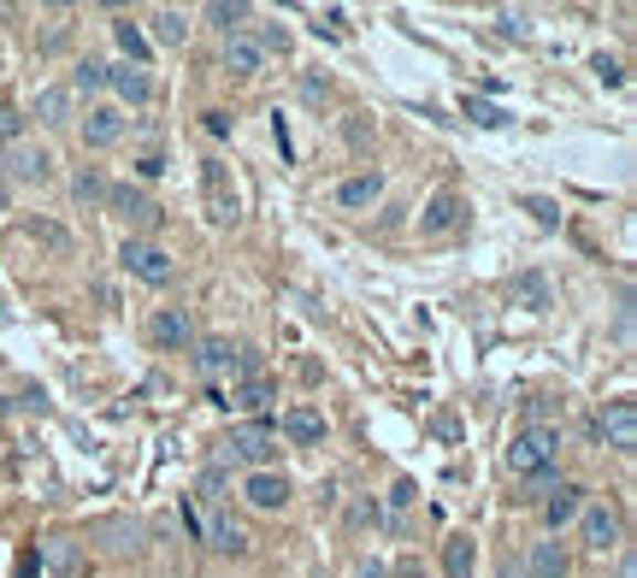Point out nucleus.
I'll use <instances>...</instances> for the list:
<instances>
[{"mask_svg":"<svg viewBox=\"0 0 637 578\" xmlns=\"http://www.w3.org/2000/svg\"><path fill=\"white\" fill-rule=\"evenodd\" d=\"M561 461V425H525L508 443V472L513 479H538Z\"/></svg>","mask_w":637,"mask_h":578,"instance_id":"f257e3e1","label":"nucleus"},{"mask_svg":"<svg viewBox=\"0 0 637 578\" xmlns=\"http://www.w3.org/2000/svg\"><path fill=\"white\" fill-rule=\"evenodd\" d=\"M118 266H125L136 283H153V289H166L178 278V260H171L160 243H148V236H130V243L118 248Z\"/></svg>","mask_w":637,"mask_h":578,"instance_id":"f03ea898","label":"nucleus"},{"mask_svg":"<svg viewBox=\"0 0 637 578\" xmlns=\"http://www.w3.org/2000/svg\"><path fill=\"white\" fill-rule=\"evenodd\" d=\"M231 461H243L254 472H272V461H278V431H272L266 419H243V425H231Z\"/></svg>","mask_w":637,"mask_h":578,"instance_id":"7ed1b4c3","label":"nucleus"},{"mask_svg":"<svg viewBox=\"0 0 637 578\" xmlns=\"http://www.w3.org/2000/svg\"><path fill=\"white\" fill-rule=\"evenodd\" d=\"M596 437H602L614 454H631V449H637V402H631V396H614V402L596 414Z\"/></svg>","mask_w":637,"mask_h":578,"instance_id":"20e7f679","label":"nucleus"},{"mask_svg":"<svg viewBox=\"0 0 637 578\" xmlns=\"http://www.w3.org/2000/svg\"><path fill=\"white\" fill-rule=\"evenodd\" d=\"M107 207H113V218H125L136 236H148L153 225H160V207H153L136 183H107Z\"/></svg>","mask_w":637,"mask_h":578,"instance_id":"39448f33","label":"nucleus"},{"mask_svg":"<svg viewBox=\"0 0 637 578\" xmlns=\"http://www.w3.org/2000/svg\"><path fill=\"white\" fill-rule=\"evenodd\" d=\"M578 537H584V549H596V555L619 549V514H614L608 502H584V514H578Z\"/></svg>","mask_w":637,"mask_h":578,"instance_id":"423d86ee","label":"nucleus"},{"mask_svg":"<svg viewBox=\"0 0 637 578\" xmlns=\"http://www.w3.org/2000/svg\"><path fill=\"white\" fill-rule=\"evenodd\" d=\"M201 183H206V218H213V225H236V218H243V207H236V190H231L225 165L206 160V165H201Z\"/></svg>","mask_w":637,"mask_h":578,"instance_id":"0eeeda50","label":"nucleus"},{"mask_svg":"<svg viewBox=\"0 0 637 578\" xmlns=\"http://www.w3.org/2000/svg\"><path fill=\"white\" fill-rule=\"evenodd\" d=\"M54 178V154L36 142H12L7 148V183H47Z\"/></svg>","mask_w":637,"mask_h":578,"instance_id":"6e6552de","label":"nucleus"},{"mask_svg":"<svg viewBox=\"0 0 637 578\" xmlns=\"http://www.w3.org/2000/svg\"><path fill=\"white\" fill-rule=\"evenodd\" d=\"M125 130H130V118L125 107H89V118H83V148H118L125 142Z\"/></svg>","mask_w":637,"mask_h":578,"instance_id":"1a4fd4ad","label":"nucleus"},{"mask_svg":"<svg viewBox=\"0 0 637 578\" xmlns=\"http://www.w3.org/2000/svg\"><path fill=\"white\" fill-rule=\"evenodd\" d=\"M584 496H591L584 484H555V490H549V496H543V525H549V537H561L566 525L584 514Z\"/></svg>","mask_w":637,"mask_h":578,"instance_id":"9d476101","label":"nucleus"},{"mask_svg":"<svg viewBox=\"0 0 637 578\" xmlns=\"http://www.w3.org/2000/svg\"><path fill=\"white\" fill-rule=\"evenodd\" d=\"M148 336H153V349H171V354H178V349L195 343V319H189L183 308H160V313L148 319Z\"/></svg>","mask_w":637,"mask_h":578,"instance_id":"9b49d317","label":"nucleus"},{"mask_svg":"<svg viewBox=\"0 0 637 578\" xmlns=\"http://www.w3.org/2000/svg\"><path fill=\"white\" fill-rule=\"evenodd\" d=\"M460 218H467V201H460L455 190H437L432 201H425V213H420V236H449Z\"/></svg>","mask_w":637,"mask_h":578,"instance_id":"f8f14e48","label":"nucleus"},{"mask_svg":"<svg viewBox=\"0 0 637 578\" xmlns=\"http://www.w3.org/2000/svg\"><path fill=\"white\" fill-rule=\"evenodd\" d=\"M378 195H384V172H378V165H367V172H354V178L337 183V207L342 213H367Z\"/></svg>","mask_w":637,"mask_h":578,"instance_id":"ddd939ff","label":"nucleus"},{"mask_svg":"<svg viewBox=\"0 0 637 578\" xmlns=\"http://www.w3.org/2000/svg\"><path fill=\"white\" fill-rule=\"evenodd\" d=\"M219 60H225V72H231V77H261L266 47L254 42L248 30H236V36H225V47H219Z\"/></svg>","mask_w":637,"mask_h":578,"instance_id":"4468645a","label":"nucleus"},{"mask_svg":"<svg viewBox=\"0 0 637 578\" xmlns=\"http://www.w3.org/2000/svg\"><path fill=\"white\" fill-rule=\"evenodd\" d=\"M107 89L125 100V107H148V100H153V77L142 72V65L118 60V65H107Z\"/></svg>","mask_w":637,"mask_h":578,"instance_id":"2eb2a0df","label":"nucleus"},{"mask_svg":"<svg viewBox=\"0 0 637 578\" xmlns=\"http://www.w3.org/2000/svg\"><path fill=\"white\" fill-rule=\"evenodd\" d=\"M243 496H248V507H261V514H278V507L289 502V479L284 472H248Z\"/></svg>","mask_w":637,"mask_h":578,"instance_id":"dca6fc26","label":"nucleus"},{"mask_svg":"<svg viewBox=\"0 0 637 578\" xmlns=\"http://www.w3.org/2000/svg\"><path fill=\"white\" fill-rule=\"evenodd\" d=\"M284 437H289V443H301V449L325 443V414H319V407H307V402L284 407Z\"/></svg>","mask_w":637,"mask_h":578,"instance_id":"f3484780","label":"nucleus"},{"mask_svg":"<svg viewBox=\"0 0 637 578\" xmlns=\"http://www.w3.org/2000/svg\"><path fill=\"white\" fill-rule=\"evenodd\" d=\"M525 572H531V578H566V572H573V560H566V543H561V537H543V543H531V555H525Z\"/></svg>","mask_w":637,"mask_h":578,"instance_id":"a211bd4d","label":"nucleus"},{"mask_svg":"<svg viewBox=\"0 0 637 578\" xmlns=\"http://www.w3.org/2000/svg\"><path fill=\"white\" fill-rule=\"evenodd\" d=\"M508 296H513V308H525V313H549V278L538 266H525V271H513V283H508Z\"/></svg>","mask_w":637,"mask_h":578,"instance_id":"6ab92c4d","label":"nucleus"},{"mask_svg":"<svg viewBox=\"0 0 637 578\" xmlns=\"http://www.w3.org/2000/svg\"><path fill=\"white\" fill-rule=\"evenodd\" d=\"M219 407H236V414H266L272 402H278V389H272L266 378H248V384H236L231 396H213Z\"/></svg>","mask_w":637,"mask_h":578,"instance_id":"aec40b11","label":"nucleus"},{"mask_svg":"<svg viewBox=\"0 0 637 578\" xmlns=\"http://www.w3.org/2000/svg\"><path fill=\"white\" fill-rule=\"evenodd\" d=\"M113 36H118V54H125V65H142V72H148L153 42L142 36V24H136V19H118V24H113Z\"/></svg>","mask_w":637,"mask_h":578,"instance_id":"412c9836","label":"nucleus"},{"mask_svg":"<svg viewBox=\"0 0 637 578\" xmlns=\"http://www.w3.org/2000/svg\"><path fill=\"white\" fill-rule=\"evenodd\" d=\"M42 560L54 567V578H77V572H83V543H72V537H47V543H42Z\"/></svg>","mask_w":637,"mask_h":578,"instance_id":"4be33fe9","label":"nucleus"},{"mask_svg":"<svg viewBox=\"0 0 637 578\" xmlns=\"http://www.w3.org/2000/svg\"><path fill=\"white\" fill-rule=\"evenodd\" d=\"M195 366L206 372V378H219V372H231V366H236V349H231V336H201V343H195Z\"/></svg>","mask_w":637,"mask_h":578,"instance_id":"5701e85b","label":"nucleus"},{"mask_svg":"<svg viewBox=\"0 0 637 578\" xmlns=\"http://www.w3.org/2000/svg\"><path fill=\"white\" fill-rule=\"evenodd\" d=\"M206 543H213L219 555H248V532H243L236 520H225V514L206 520Z\"/></svg>","mask_w":637,"mask_h":578,"instance_id":"b1692460","label":"nucleus"},{"mask_svg":"<svg viewBox=\"0 0 637 578\" xmlns=\"http://www.w3.org/2000/svg\"><path fill=\"white\" fill-rule=\"evenodd\" d=\"M72 89H65V83H47V89L36 95V118L42 125H72Z\"/></svg>","mask_w":637,"mask_h":578,"instance_id":"393cba45","label":"nucleus"},{"mask_svg":"<svg viewBox=\"0 0 637 578\" xmlns=\"http://www.w3.org/2000/svg\"><path fill=\"white\" fill-rule=\"evenodd\" d=\"M473 567H478V543L473 537H449V543H443V572H449V578H473Z\"/></svg>","mask_w":637,"mask_h":578,"instance_id":"a878e982","label":"nucleus"},{"mask_svg":"<svg viewBox=\"0 0 637 578\" xmlns=\"http://www.w3.org/2000/svg\"><path fill=\"white\" fill-rule=\"evenodd\" d=\"M153 42H166V47H183V36H189V24H183V12H171V7H160L153 12Z\"/></svg>","mask_w":637,"mask_h":578,"instance_id":"bb28decb","label":"nucleus"},{"mask_svg":"<svg viewBox=\"0 0 637 578\" xmlns=\"http://www.w3.org/2000/svg\"><path fill=\"white\" fill-rule=\"evenodd\" d=\"M65 89H72V95H100V89H107V65H100V60H77V77L65 83Z\"/></svg>","mask_w":637,"mask_h":578,"instance_id":"cd10ccee","label":"nucleus"},{"mask_svg":"<svg viewBox=\"0 0 637 578\" xmlns=\"http://www.w3.org/2000/svg\"><path fill=\"white\" fill-rule=\"evenodd\" d=\"M206 19L225 24V36H236V30L248 24V7H243V0H213V7H206Z\"/></svg>","mask_w":637,"mask_h":578,"instance_id":"c85d7f7f","label":"nucleus"},{"mask_svg":"<svg viewBox=\"0 0 637 578\" xmlns=\"http://www.w3.org/2000/svg\"><path fill=\"white\" fill-rule=\"evenodd\" d=\"M496 30L513 36V42H525V36H531V12H525V7H496Z\"/></svg>","mask_w":637,"mask_h":578,"instance_id":"c756f323","label":"nucleus"},{"mask_svg":"<svg viewBox=\"0 0 637 578\" xmlns=\"http://www.w3.org/2000/svg\"><path fill=\"white\" fill-rule=\"evenodd\" d=\"M467 118L473 125H485V130H502V125H513V118L496 107V100H478V95H467Z\"/></svg>","mask_w":637,"mask_h":578,"instance_id":"7c9ffc66","label":"nucleus"},{"mask_svg":"<svg viewBox=\"0 0 637 578\" xmlns=\"http://www.w3.org/2000/svg\"><path fill=\"white\" fill-rule=\"evenodd\" d=\"M72 195L83 201V207H95V201H107V178H100V172H77Z\"/></svg>","mask_w":637,"mask_h":578,"instance_id":"2f4dec72","label":"nucleus"},{"mask_svg":"<svg viewBox=\"0 0 637 578\" xmlns=\"http://www.w3.org/2000/svg\"><path fill=\"white\" fill-rule=\"evenodd\" d=\"M30 236H42V243L54 248V254H72V236H65L60 225H47V218H30Z\"/></svg>","mask_w":637,"mask_h":578,"instance_id":"473e14b6","label":"nucleus"},{"mask_svg":"<svg viewBox=\"0 0 637 578\" xmlns=\"http://www.w3.org/2000/svg\"><path fill=\"white\" fill-rule=\"evenodd\" d=\"M555 414H561L555 396H531L525 402V425H555Z\"/></svg>","mask_w":637,"mask_h":578,"instance_id":"72a5a7b5","label":"nucleus"},{"mask_svg":"<svg viewBox=\"0 0 637 578\" xmlns=\"http://www.w3.org/2000/svg\"><path fill=\"white\" fill-rule=\"evenodd\" d=\"M24 125H30V118H24L19 107H0V142H19Z\"/></svg>","mask_w":637,"mask_h":578,"instance_id":"f704fd0d","label":"nucleus"},{"mask_svg":"<svg viewBox=\"0 0 637 578\" xmlns=\"http://www.w3.org/2000/svg\"><path fill=\"white\" fill-rule=\"evenodd\" d=\"M525 213H538V225H561L555 201H543V195H525Z\"/></svg>","mask_w":637,"mask_h":578,"instance_id":"c9c22d12","label":"nucleus"},{"mask_svg":"<svg viewBox=\"0 0 637 578\" xmlns=\"http://www.w3.org/2000/svg\"><path fill=\"white\" fill-rule=\"evenodd\" d=\"M201 496L213 502V507L225 502V472H219V467H213V472H206V479H201Z\"/></svg>","mask_w":637,"mask_h":578,"instance_id":"e433bc0d","label":"nucleus"},{"mask_svg":"<svg viewBox=\"0 0 637 578\" xmlns=\"http://www.w3.org/2000/svg\"><path fill=\"white\" fill-rule=\"evenodd\" d=\"M325 95H331V83H325V77H301V100H314V107H319Z\"/></svg>","mask_w":637,"mask_h":578,"instance_id":"4c0bfd02","label":"nucleus"},{"mask_svg":"<svg viewBox=\"0 0 637 578\" xmlns=\"http://www.w3.org/2000/svg\"><path fill=\"white\" fill-rule=\"evenodd\" d=\"M160 172H166L160 154H142V160H136V178H160Z\"/></svg>","mask_w":637,"mask_h":578,"instance_id":"58836bf2","label":"nucleus"},{"mask_svg":"<svg viewBox=\"0 0 637 578\" xmlns=\"http://www.w3.org/2000/svg\"><path fill=\"white\" fill-rule=\"evenodd\" d=\"M407 502H413V484H407V479H395V490H390V507H395V514H402Z\"/></svg>","mask_w":637,"mask_h":578,"instance_id":"ea45409f","label":"nucleus"},{"mask_svg":"<svg viewBox=\"0 0 637 578\" xmlns=\"http://www.w3.org/2000/svg\"><path fill=\"white\" fill-rule=\"evenodd\" d=\"M349 578H390V567H378V560H354Z\"/></svg>","mask_w":637,"mask_h":578,"instance_id":"a19ab883","label":"nucleus"},{"mask_svg":"<svg viewBox=\"0 0 637 578\" xmlns=\"http://www.w3.org/2000/svg\"><path fill=\"white\" fill-rule=\"evenodd\" d=\"M596 72H602V83H619V77H626V72H619V60H608V54L596 60Z\"/></svg>","mask_w":637,"mask_h":578,"instance_id":"79ce46f5","label":"nucleus"},{"mask_svg":"<svg viewBox=\"0 0 637 578\" xmlns=\"http://www.w3.org/2000/svg\"><path fill=\"white\" fill-rule=\"evenodd\" d=\"M206 118V130H213V136H231V118L225 113H201Z\"/></svg>","mask_w":637,"mask_h":578,"instance_id":"37998d69","label":"nucleus"},{"mask_svg":"<svg viewBox=\"0 0 637 578\" xmlns=\"http://www.w3.org/2000/svg\"><path fill=\"white\" fill-rule=\"evenodd\" d=\"M349 142H354V148H367V142H372V130H367V118H354V125H349Z\"/></svg>","mask_w":637,"mask_h":578,"instance_id":"c03bdc74","label":"nucleus"},{"mask_svg":"<svg viewBox=\"0 0 637 578\" xmlns=\"http://www.w3.org/2000/svg\"><path fill=\"white\" fill-rule=\"evenodd\" d=\"M390 578H432V572H425V567H420V560H402V567H395Z\"/></svg>","mask_w":637,"mask_h":578,"instance_id":"a18cd8bd","label":"nucleus"},{"mask_svg":"<svg viewBox=\"0 0 637 578\" xmlns=\"http://www.w3.org/2000/svg\"><path fill=\"white\" fill-rule=\"evenodd\" d=\"M619 578H637V567H631V555H626V560H619Z\"/></svg>","mask_w":637,"mask_h":578,"instance_id":"49530a36","label":"nucleus"},{"mask_svg":"<svg viewBox=\"0 0 637 578\" xmlns=\"http://www.w3.org/2000/svg\"><path fill=\"white\" fill-rule=\"evenodd\" d=\"M502 578H531L525 567H502Z\"/></svg>","mask_w":637,"mask_h":578,"instance_id":"de8ad7c7","label":"nucleus"},{"mask_svg":"<svg viewBox=\"0 0 637 578\" xmlns=\"http://www.w3.org/2000/svg\"><path fill=\"white\" fill-rule=\"evenodd\" d=\"M314 578H331V572H325V567H319V572H314Z\"/></svg>","mask_w":637,"mask_h":578,"instance_id":"09e8293b","label":"nucleus"}]
</instances>
